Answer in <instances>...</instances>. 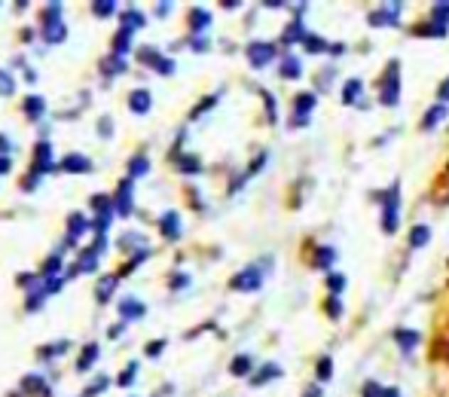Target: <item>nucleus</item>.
Returning a JSON list of instances; mask_svg holds the SVG:
<instances>
[{
	"instance_id": "f257e3e1",
	"label": "nucleus",
	"mask_w": 449,
	"mask_h": 397,
	"mask_svg": "<svg viewBox=\"0 0 449 397\" xmlns=\"http://www.w3.org/2000/svg\"><path fill=\"white\" fill-rule=\"evenodd\" d=\"M397 211H401V187L394 183V187L382 196V229L389 232V236H391V232H397V227H401Z\"/></svg>"
},
{
	"instance_id": "f03ea898",
	"label": "nucleus",
	"mask_w": 449,
	"mask_h": 397,
	"mask_svg": "<svg viewBox=\"0 0 449 397\" xmlns=\"http://www.w3.org/2000/svg\"><path fill=\"white\" fill-rule=\"evenodd\" d=\"M397 98H401V65L391 61L389 70H385V77H382V98L379 101L385 107H394Z\"/></svg>"
},
{
	"instance_id": "7ed1b4c3",
	"label": "nucleus",
	"mask_w": 449,
	"mask_h": 397,
	"mask_svg": "<svg viewBox=\"0 0 449 397\" xmlns=\"http://www.w3.org/2000/svg\"><path fill=\"white\" fill-rule=\"evenodd\" d=\"M229 284H232V290H260V284H263V272H260L257 266H248L244 272H239Z\"/></svg>"
},
{
	"instance_id": "20e7f679",
	"label": "nucleus",
	"mask_w": 449,
	"mask_h": 397,
	"mask_svg": "<svg viewBox=\"0 0 449 397\" xmlns=\"http://www.w3.org/2000/svg\"><path fill=\"white\" fill-rule=\"evenodd\" d=\"M397 16H401V4H389L382 9L370 13V25L373 28H394L397 25Z\"/></svg>"
},
{
	"instance_id": "39448f33",
	"label": "nucleus",
	"mask_w": 449,
	"mask_h": 397,
	"mask_svg": "<svg viewBox=\"0 0 449 397\" xmlns=\"http://www.w3.org/2000/svg\"><path fill=\"white\" fill-rule=\"evenodd\" d=\"M248 58L254 67H266L269 61L275 58V46L272 43H251L248 46Z\"/></svg>"
},
{
	"instance_id": "423d86ee",
	"label": "nucleus",
	"mask_w": 449,
	"mask_h": 397,
	"mask_svg": "<svg viewBox=\"0 0 449 397\" xmlns=\"http://www.w3.org/2000/svg\"><path fill=\"white\" fill-rule=\"evenodd\" d=\"M129 107H131V114H147V110H150V92H147V89L131 92Z\"/></svg>"
},
{
	"instance_id": "0eeeda50",
	"label": "nucleus",
	"mask_w": 449,
	"mask_h": 397,
	"mask_svg": "<svg viewBox=\"0 0 449 397\" xmlns=\"http://www.w3.org/2000/svg\"><path fill=\"white\" fill-rule=\"evenodd\" d=\"M443 119H446V104H437V107H431V110H428V114H425V119H422V129H425V131H431V129H437V126H440Z\"/></svg>"
},
{
	"instance_id": "6e6552de",
	"label": "nucleus",
	"mask_w": 449,
	"mask_h": 397,
	"mask_svg": "<svg viewBox=\"0 0 449 397\" xmlns=\"http://www.w3.org/2000/svg\"><path fill=\"white\" fill-rule=\"evenodd\" d=\"M159 229H162V236H168V239H178L180 236V220H178V214H166L159 223Z\"/></svg>"
},
{
	"instance_id": "1a4fd4ad",
	"label": "nucleus",
	"mask_w": 449,
	"mask_h": 397,
	"mask_svg": "<svg viewBox=\"0 0 449 397\" xmlns=\"http://www.w3.org/2000/svg\"><path fill=\"white\" fill-rule=\"evenodd\" d=\"M303 74V65H300V58H293V55H288L281 61V77L284 80H297Z\"/></svg>"
},
{
	"instance_id": "9d476101",
	"label": "nucleus",
	"mask_w": 449,
	"mask_h": 397,
	"mask_svg": "<svg viewBox=\"0 0 449 397\" xmlns=\"http://www.w3.org/2000/svg\"><path fill=\"white\" fill-rule=\"evenodd\" d=\"M361 89H364L361 80H349V83H345V89H342V104H355V101H358V95H361Z\"/></svg>"
},
{
	"instance_id": "9b49d317",
	"label": "nucleus",
	"mask_w": 449,
	"mask_h": 397,
	"mask_svg": "<svg viewBox=\"0 0 449 397\" xmlns=\"http://www.w3.org/2000/svg\"><path fill=\"white\" fill-rule=\"evenodd\" d=\"M394 339L401 342V349H404V352H413V349H416V342H419V333H416V330H397V333H394Z\"/></svg>"
},
{
	"instance_id": "f8f14e48",
	"label": "nucleus",
	"mask_w": 449,
	"mask_h": 397,
	"mask_svg": "<svg viewBox=\"0 0 449 397\" xmlns=\"http://www.w3.org/2000/svg\"><path fill=\"white\" fill-rule=\"evenodd\" d=\"M229 370H232V376H248V373L254 370V361L248 358V354H239V358L232 361Z\"/></svg>"
},
{
	"instance_id": "ddd939ff",
	"label": "nucleus",
	"mask_w": 449,
	"mask_h": 397,
	"mask_svg": "<svg viewBox=\"0 0 449 397\" xmlns=\"http://www.w3.org/2000/svg\"><path fill=\"white\" fill-rule=\"evenodd\" d=\"M61 165H65V171H77V175H80V171H89L92 168L86 156H67Z\"/></svg>"
},
{
	"instance_id": "4468645a",
	"label": "nucleus",
	"mask_w": 449,
	"mask_h": 397,
	"mask_svg": "<svg viewBox=\"0 0 449 397\" xmlns=\"http://www.w3.org/2000/svg\"><path fill=\"white\" fill-rule=\"evenodd\" d=\"M293 40H305L303 22H291V28L284 31V37H281V43H293Z\"/></svg>"
},
{
	"instance_id": "2eb2a0df",
	"label": "nucleus",
	"mask_w": 449,
	"mask_h": 397,
	"mask_svg": "<svg viewBox=\"0 0 449 397\" xmlns=\"http://www.w3.org/2000/svg\"><path fill=\"white\" fill-rule=\"evenodd\" d=\"M122 315L131 321V318H141L144 315V303H135V300H126L122 303Z\"/></svg>"
},
{
	"instance_id": "dca6fc26",
	"label": "nucleus",
	"mask_w": 449,
	"mask_h": 397,
	"mask_svg": "<svg viewBox=\"0 0 449 397\" xmlns=\"http://www.w3.org/2000/svg\"><path fill=\"white\" fill-rule=\"evenodd\" d=\"M428 239H431V229H428V227H416L413 236H410V244H413V248H422V244H428Z\"/></svg>"
},
{
	"instance_id": "f3484780",
	"label": "nucleus",
	"mask_w": 449,
	"mask_h": 397,
	"mask_svg": "<svg viewBox=\"0 0 449 397\" xmlns=\"http://www.w3.org/2000/svg\"><path fill=\"white\" fill-rule=\"evenodd\" d=\"M193 31H205L208 28V22H211V16L205 13V9H193Z\"/></svg>"
},
{
	"instance_id": "a211bd4d",
	"label": "nucleus",
	"mask_w": 449,
	"mask_h": 397,
	"mask_svg": "<svg viewBox=\"0 0 449 397\" xmlns=\"http://www.w3.org/2000/svg\"><path fill=\"white\" fill-rule=\"evenodd\" d=\"M114 284H117V275H107V278L98 284V300H101V303L110 300V290H114Z\"/></svg>"
},
{
	"instance_id": "6ab92c4d",
	"label": "nucleus",
	"mask_w": 449,
	"mask_h": 397,
	"mask_svg": "<svg viewBox=\"0 0 449 397\" xmlns=\"http://www.w3.org/2000/svg\"><path fill=\"white\" fill-rule=\"evenodd\" d=\"M275 376H281V370H278V366H275V364H272V366H263V370H260L257 376H254V379H251V382H254V385H263V382H266V379H275Z\"/></svg>"
},
{
	"instance_id": "aec40b11",
	"label": "nucleus",
	"mask_w": 449,
	"mask_h": 397,
	"mask_svg": "<svg viewBox=\"0 0 449 397\" xmlns=\"http://www.w3.org/2000/svg\"><path fill=\"white\" fill-rule=\"evenodd\" d=\"M95 358H98V345H86L83 358H80V364H77V370H89L92 361H95Z\"/></svg>"
},
{
	"instance_id": "412c9836",
	"label": "nucleus",
	"mask_w": 449,
	"mask_h": 397,
	"mask_svg": "<svg viewBox=\"0 0 449 397\" xmlns=\"http://www.w3.org/2000/svg\"><path fill=\"white\" fill-rule=\"evenodd\" d=\"M22 107H25V114H28L31 119H34L37 114H43V98H28Z\"/></svg>"
},
{
	"instance_id": "4be33fe9",
	"label": "nucleus",
	"mask_w": 449,
	"mask_h": 397,
	"mask_svg": "<svg viewBox=\"0 0 449 397\" xmlns=\"http://www.w3.org/2000/svg\"><path fill=\"white\" fill-rule=\"evenodd\" d=\"M131 178H138V175H147V156H135L131 159Z\"/></svg>"
},
{
	"instance_id": "5701e85b",
	"label": "nucleus",
	"mask_w": 449,
	"mask_h": 397,
	"mask_svg": "<svg viewBox=\"0 0 449 397\" xmlns=\"http://www.w3.org/2000/svg\"><path fill=\"white\" fill-rule=\"evenodd\" d=\"M333 248H321L318 251V269H330V263H333Z\"/></svg>"
},
{
	"instance_id": "b1692460",
	"label": "nucleus",
	"mask_w": 449,
	"mask_h": 397,
	"mask_svg": "<svg viewBox=\"0 0 449 397\" xmlns=\"http://www.w3.org/2000/svg\"><path fill=\"white\" fill-rule=\"evenodd\" d=\"M330 376H333V361H330V358H321V361H318V379L328 382Z\"/></svg>"
},
{
	"instance_id": "393cba45",
	"label": "nucleus",
	"mask_w": 449,
	"mask_h": 397,
	"mask_svg": "<svg viewBox=\"0 0 449 397\" xmlns=\"http://www.w3.org/2000/svg\"><path fill=\"white\" fill-rule=\"evenodd\" d=\"M328 288H330L333 297H340L342 288H345V278H342V275H330V278H328Z\"/></svg>"
},
{
	"instance_id": "a878e982",
	"label": "nucleus",
	"mask_w": 449,
	"mask_h": 397,
	"mask_svg": "<svg viewBox=\"0 0 449 397\" xmlns=\"http://www.w3.org/2000/svg\"><path fill=\"white\" fill-rule=\"evenodd\" d=\"M180 171H187V175H196V171H199V159H196V156H183V159H180Z\"/></svg>"
},
{
	"instance_id": "bb28decb",
	"label": "nucleus",
	"mask_w": 449,
	"mask_h": 397,
	"mask_svg": "<svg viewBox=\"0 0 449 397\" xmlns=\"http://www.w3.org/2000/svg\"><path fill=\"white\" fill-rule=\"evenodd\" d=\"M101 67H107V70H104L107 77H114V74H122V61H119V58H117V61H114V58L101 61Z\"/></svg>"
},
{
	"instance_id": "cd10ccee",
	"label": "nucleus",
	"mask_w": 449,
	"mask_h": 397,
	"mask_svg": "<svg viewBox=\"0 0 449 397\" xmlns=\"http://www.w3.org/2000/svg\"><path fill=\"white\" fill-rule=\"evenodd\" d=\"M305 49H309V53H324V49H328V43H324V40H318V37H305Z\"/></svg>"
},
{
	"instance_id": "c85d7f7f",
	"label": "nucleus",
	"mask_w": 449,
	"mask_h": 397,
	"mask_svg": "<svg viewBox=\"0 0 449 397\" xmlns=\"http://www.w3.org/2000/svg\"><path fill=\"white\" fill-rule=\"evenodd\" d=\"M122 22H126V31H129V28H141V25H144V16H138V13H126V18H122Z\"/></svg>"
},
{
	"instance_id": "c756f323",
	"label": "nucleus",
	"mask_w": 449,
	"mask_h": 397,
	"mask_svg": "<svg viewBox=\"0 0 449 397\" xmlns=\"http://www.w3.org/2000/svg\"><path fill=\"white\" fill-rule=\"evenodd\" d=\"M135 373H138V364H135V361H131V364H129V370H126V373H122V376H119V379H117V382H119V385H129L131 379H135Z\"/></svg>"
},
{
	"instance_id": "7c9ffc66",
	"label": "nucleus",
	"mask_w": 449,
	"mask_h": 397,
	"mask_svg": "<svg viewBox=\"0 0 449 397\" xmlns=\"http://www.w3.org/2000/svg\"><path fill=\"white\" fill-rule=\"evenodd\" d=\"M70 229H74V232H83V229H86L83 214H70Z\"/></svg>"
},
{
	"instance_id": "2f4dec72",
	"label": "nucleus",
	"mask_w": 449,
	"mask_h": 397,
	"mask_svg": "<svg viewBox=\"0 0 449 397\" xmlns=\"http://www.w3.org/2000/svg\"><path fill=\"white\" fill-rule=\"evenodd\" d=\"M328 312H330V318H333V321H336V318H340L342 305H340V300H336V297H333V300H328Z\"/></svg>"
},
{
	"instance_id": "473e14b6",
	"label": "nucleus",
	"mask_w": 449,
	"mask_h": 397,
	"mask_svg": "<svg viewBox=\"0 0 449 397\" xmlns=\"http://www.w3.org/2000/svg\"><path fill=\"white\" fill-rule=\"evenodd\" d=\"M40 272H43V275H55V272H58V257H49V260H46V266L40 269Z\"/></svg>"
},
{
	"instance_id": "72a5a7b5",
	"label": "nucleus",
	"mask_w": 449,
	"mask_h": 397,
	"mask_svg": "<svg viewBox=\"0 0 449 397\" xmlns=\"http://www.w3.org/2000/svg\"><path fill=\"white\" fill-rule=\"evenodd\" d=\"M92 9H95L98 16H110V13H114V9H117V6H114V4H95Z\"/></svg>"
},
{
	"instance_id": "f704fd0d",
	"label": "nucleus",
	"mask_w": 449,
	"mask_h": 397,
	"mask_svg": "<svg viewBox=\"0 0 449 397\" xmlns=\"http://www.w3.org/2000/svg\"><path fill=\"white\" fill-rule=\"evenodd\" d=\"M162 349H166V339H159V342H153V345H147V354L153 358V354H159Z\"/></svg>"
},
{
	"instance_id": "c9c22d12",
	"label": "nucleus",
	"mask_w": 449,
	"mask_h": 397,
	"mask_svg": "<svg viewBox=\"0 0 449 397\" xmlns=\"http://www.w3.org/2000/svg\"><path fill=\"white\" fill-rule=\"evenodd\" d=\"M437 98H440L443 104L449 101V80H443V83H440V92H437Z\"/></svg>"
},
{
	"instance_id": "e433bc0d",
	"label": "nucleus",
	"mask_w": 449,
	"mask_h": 397,
	"mask_svg": "<svg viewBox=\"0 0 449 397\" xmlns=\"http://www.w3.org/2000/svg\"><path fill=\"white\" fill-rule=\"evenodd\" d=\"M379 397H401V391H397V388H382Z\"/></svg>"
},
{
	"instance_id": "4c0bfd02",
	"label": "nucleus",
	"mask_w": 449,
	"mask_h": 397,
	"mask_svg": "<svg viewBox=\"0 0 449 397\" xmlns=\"http://www.w3.org/2000/svg\"><path fill=\"white\" fill-rule=\"evenodd\" d=\"M0 150H9V138L6 135H0Z\"/></svg>"
},
{
	"instance_id": "58836bf2",
	"label": "nucleus",
	"mask_w": 449,
	"mask_h": 397,
	"mask_svg": "<svg viewBox=\"0 0 449 397\" xmlns=\"http://www.w3.org/2000/svg\"><path fill=\"white\" fill-rule=\"evenodd\" d=\"M324 394V388H309V394H305V397H321Z\"/></svg>"
},
{
	"instance_id": "ea45409f",
	"label": "nucleus",
	"mask_w": 449,
	"mask_h": 397,
	"mask_svg": "<svg viewBox=\"0 0 449 397\" xmlns=\"http://www.w3.org/2000/svg\"><path fill=\"white\" fill-rule=\"evenodd\" d=\"M4 171H9V159H0V175H4Z\"/></svg>"
},
{
	"instance_id": "a19ab883",
	"label": "nucleus",
	"mask_w": 449,
	"mask_h": 397,
	"mask_svg": "<svg viewBox=\"0 0 449 397\" xmlns=\"http://www.w3.org/2000/svg\"><path fill=\"white\" fill-rule=\"evenodd\" d=\"M446 358H449V342H446Z\"/></svg>"
}]
</instances>
